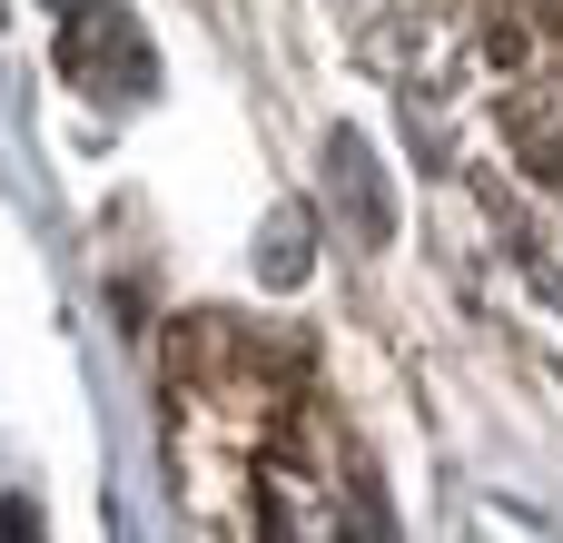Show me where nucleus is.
I'll return each instance as SVG.
<instances>
[{
  "instance_id": "nucleus-1",
  "label": "nucleus",
  "mask_w": 563,
  "mask_h": 543,
  "mask_svg": "<svg viewBox=\"0 0 563 543\" xmlns=\"http://www.w3.org/2000/svg\"><path fill=\"white\" fill-rule=\"evenodd\" d=\"M59 69H69V89H89V99H109V109H129V99L158 89V59H148V40H139V20H129L119 0H79V10H69Z\"/></svg>"
},
{
  "instance_id": "nucleus-2",
  "label": "nucleus",
  "mask_w": 563,
  "mask_h": 543,
  "mask_svg": "<svg viewBox=\"0 0 563 543\" xmlns=\"http://www.w3.org/2000/svg\"><path fill=\"white\" fill-rule=\"evenodd\" d=\"M327 178H336V208H346V237H386V198H376V158H366V138L356 129H336L327 138Z\"/></svg>"
}]
</instances>
